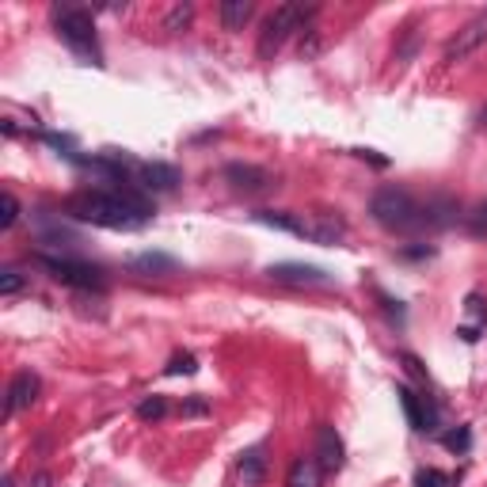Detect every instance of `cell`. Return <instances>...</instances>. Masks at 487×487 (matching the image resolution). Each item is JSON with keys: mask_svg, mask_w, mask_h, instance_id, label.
Returning a JSON list of instances; mask_svg holds the SVG:
<instances>
[{"mask_svg": "<svg viewBox=\"0 0 487 487\" xmlns=\"http://www.w3.org/2000/svg\"><path fill=\"white\" fill-rule=\"evenodd\" d=\"M65 209H69V218L91 221L99 228H122V233L141 228L152 218V202L137 187H130L126 179H111V187L73 194Z\"/></svg>", "mask_w": 487, "mask_h": 487, "instance_id": "obj_1", "label": "cell"}, {"mask_svg": "<svg viewBox=\"0 0 487 487\" xmlns=\"http://www.w3.org/2000/svg\"><path fill=\"white\" fill-rule=\"evenodd\" d=\"M370 213L389 233H415L423 225V202L407 187H377L370 198Z\"/></svg>", "mask_w": 487, "mask_h": 487, "instance_id": "obj_2", "label": "cell"}, {"mask_svg": "<svg viewBox=\"0 0 487 487\" xmlns=\"http://www.w3.org/2000/svg\"><path fill=\"white\" fill-rule=\"evenodd\" d=\"M316 12H320L316 4H278L267 15L263 30H259V57L270 61L274 54L282 50V42L289 35H297V30H304L316 20Z\"/></svg>", "mask_w": 487, "mask_h": 487, "instance_id": "obj_3", "label": "cell"}, {"mask_svg": "<svg viewBox=\"0 0 487 487\" xmlns=\"http://www.w3.org/2000/svg\"><path fill=\"white\" fill-rule=\"evenodd\" d=\"M54 27L65 46H73L81 57H99L96 50V20L81 4H54Z\"/></svg>", "mask_w": 487, "mask_h": 487, "instance_id": "obj_4", "label": "cell"}, {"mask_svg": "<svg viewBox=\"0 0 487 487\" xmlns=\"http://www.w3.org/2000/svg\"><path fill=\"white\" fill-rule=\"evenodd\" d=\"M35 263L50 274L54 282L73 286V289H103L107 274L96 263H84V259H69V255H35Z\"/></svg>", "mask_w": 487, "mask_h": 487, "instance_id": "obj_5", "label": "cell"}, {"mask_svg": "<svg viewBox=\"0 0 487 487\" xmlns=\"http://www.w3.org/2000/svg\"><path fill=\"white\" fill-rule=\"evenodd\" d=\"M483 42H487V8H483V12H476L461 30H457L441 57H446V65H453V61H465L468 54H476Z\"/></svg>", "mask_w": 487, "mask_h": 487, "instance_id": "obj_6", "label": "cell"}, {"mask_svg": "<svg viewBox=\"0 0 487 487\" xmlns=\"http://www.w3.org/2000/svg\"><path fill=\"white\" fill-rule=\"evenodd\" d=\"M396 396H400V407H404V415L411 423V431H423V434L438 431V407H434L431 396H419L415 389H407V385L396 389Z\"/></svg>", "mask_w": 487, "mask_h": 487, "instance_id": "obj_7", "label": "cell"}, {"mask_svg": "<svg viewBox=\"0 0 487 487\" xmlns=\"http://www.w3.org/2000/svg\"><path fill=\"white\" fill-rule=\"evenodd\" d=\"M267 274L282 286H328L331 282V274L312 263H270Z\"/></svg>", "mask_w": 487, "mask_h": 487, "instance_id": "obj_8", "label": "cell"}, {"mask_svg": "<svg viewBox=\"0 0 487 487\" xmlns=\"http://www.w3.org/2000/svg\"><path fill=\"white\" fill-rule=\"evenodd\" d=\"M38 392H42V380H38V373L20 370V373L12 377V385H8V400H4V411H8V415H20V411H27L30 404L38 400Z\"/></svg>", "mask_w": 487, "mask_h": 487, "instance_id": "obj_9", "label": "cell"}, {"mask_svg": "<svg viewBox=\"0 0 487 487\" xmlns=\"http://www.w3.org/2000/svg\"><path fill=\"white\" fill-rule=\"evenodd\" d=\"M346 461V453H343V438L335 426L328 423H320L316 426V465L324 468V472H339Z\"/></svg>", "mask_w": 487, "mask_h": 487, "instance_id": "obj_10", "label": "cell"}, {"mask_svg": "<svg viewBox=\"0 0 487 487\" xmlns=\"http://www.w3.org/2000/svg\"><path fill=\"white\" fill-rule=\"evenodd\" d=\"M141 172V187L145 191H157V194H167V191H175L179 183H183V172L175 164H164V160H149L137 167Z\"/></svg>", "mask_w": 487, "mask_h": 487, "instance_id": "obj_11", "label": "cell"}, {"mask_svg": "<svg viewBox=\"0 0 487 487\" xmlns=\"http://www.w3.org/2000/svg\"><path fill=\"white\" fill-rule=\"evenodd\" d=\"M225 179L244 194H259L274 183L267 167H255V164H225Z\"/></svg>", "mask_w": 487, "mask_h": 487, "instance_id": "obj_12", "label": "cell"}, {"mask_svg": "<svg viewBox=\"0 0 487 487\" xmlns=\"http://www.w3.org/2000/svg\"><path fill=\"white\" fill-rule=\"evenodd\" d=\"M324 483V468L316 465V457H297L286 472V487H320Z\"/></svg>", "mask_w": 487, "mask_h": 487, "instance_id": "obj_13", "label": "cell"}, {"mask_svg": "<svg viewBox=\"0 0 487 487\" xmlns=\"http://www.w3.org/2000/svg\"><path fill=\"white\" fill-rule=\"evenodd\" d=\"M240 480H244V487H259L267 480V453H263V446H252V449L240 453Z\"/></svg>", "mask_w": 487, "mask_h": 487, "instance_id": "obj_14", "label": "cell"}, {"mask_svg": "<svg viewBox=\"0 0 487 487\" xmlns=\"http://www.w3.org/2000/svg\"><path fill=\"white\" fill-rule=\"evenodd\" d=\"M343 236H346V225H343V218H335V213H320L316 225H309V240L324 244V248H335Z\"/></svg>", "mask_w": 487, "mask_h": 487, "instance_id": "obj_15", "label": "cell"}, {"mask_svg": "<svg viewBox=\"0 0 487 487\" xmlns=\"http://www.w3.org/2000/svg\"><path fill=\"white\" fill-rule=\"evenodd\" d=\"M175 267L179 263L167 252H141V255L130 259V270L133 274H175Z\"/></svg>", "mask_w": 487, "mask_h": 487, "instance_id": "obj_16", "label": "cell"}, {"mask_svg": "<svg viewBox=\"0 0 487 487\" xmlns=\"http://www.w3.org/2000/svg\"><path fill=\"white\" fill-rule=\"evenodd\" d=\"M259 225L267 228H278V233H289V236H309V225H304L301 218H294V213H274V209H259L255 213Z\"/></svg>", "mask_w": 487, "mask_h": 487, "instance_id": "obj_17", "label": "cell"}, {"mask_svg": "<svg viewBox=\"0 0 487 487\" xmlns=\"http://www.w3.org/2000/svg\"><path fill=\"white\" fill-rule=\"evenodd\" d=\"M252 12H255L252 0H225L221 4V27L225 30H244V23L252 20Z\"/></svg>", "mask_w": 487, "mask_h": 487, "instance_id": "obj_18", "label": "cell"}, {"mask_svg": "<svg viewBox=\"0 0 487 487\" xmlns=\"http://www.w3.org/2000/svg\"><path fill=\"white\" fill-rule=\"evenodd\" d=\"M167 411H172V407H167L164 396H149V400L137 404V419H141V423H160Z\"/></svg>", "mask_w": 487, "mask_h": 487, "instance_id": "obj_19", "label": "cell"}, {"mask_svg": "<svg viewBox=\"0 0 487 487\" xmlns=\"http://www.w3.org/2000/svg\"><path fill=\"white\" fill-rule=\"evenodd\" d=\"M320 50H324V38H320V30L309 23L301 30V42H297V54H301V61H312Z\"/></svg>", "mask_w": 487, "mask_h": 487, "instance_id": "obj_20", "label": "cell"}, {"mask_svg": "<svg viewBox=\"0 0 487 487\" xmlns=\"http://www.w3.org/2000/svg\"><path fill=\"white\" fill-rule=\"evenodd\" d=\"M164 373L167 377H191V373H198V358L191 355V350H179V355H172V362L164 365Z\"/></svg>", "mask_w": 487, "mask_h": 487, "instance_id": "obj_21", "label": "cell"}, {"mask_svg": "<svg viewBox=\"0 0 487 487\" xmlns=\"http://www.w3.org/2000/svg\"><path fill=\"white\" fill-rule=\"evenodd\" d=\"M441 446H446L449 453H468L472 449V431L468 426H453V431L441 434Z\"/></svg>", "mask_w": 487, "mask_h": 487, "instance_id": "obj_22", "label": "cell"}, {"mask_svg": "<svg viewBox=\"0 0 487 487\" xmlns=\"http://www.w3.org/2000/svg\"><path fill=\"white\" fill-rule=\"evenodd\" d=\"M194 20V8L191 4H175V8H167V15H164V30H183Z\"/></svg>", "mask_w": 487, "mask_h": 487, "instance_id": "obj_23", "label": "cell"}, {"mask_svg": "<svg viewBox=\"0 0 487 487\" xmlns=\"http://www.w3.org/2000/svg\"><path fill=\"white\" fill-rule=\"evenodd\" d=\"M465 225H468L472 236H487V198H483L480 206H472V213L465 218Z\"/></svg>", "mask_w": 487, "mask_h": 487, "instance_id": "obj_24", "label": "cell"}, {"mask_svg": "<svg viewBox=\"0 0 487 487\" xmlns=\"http://www.w3.org/2000/svg\"><path fill=\"white\" fill-rule=\"evenodd\" d=\"M20 289H23V274H20V270H15V267H4V270H0V294H4V297H15Z\"/></svg>", "mask_w": 487, "mask_h": 487, "instance_id": "obj_25", "label": "cell"}, {"mask_svg": "<svg viewBox=\"0 0 487 487\" xmlns=\"http://www.w3.org/2000/svg\"><path fill=\"white\" fill-rule=\"evenodd\" d=\"M453 480L446 476V472H438V468H419L415 472V487H449Z\"/></svg>", "mask_w": 487, "mask_h": 487, "instance_id": "obj_26", "label": "cell"}, {"mask_svg": "<svg viewBox=\"0 0 487 487\" xmlns=\"http://www.w3.org/2000/svg\"><path fill=\"white\" fill-rule=\"evenodd\" d=\"M0 206H4V213H0V228H12L15 218H20V202H15V194L4 191V198H0Z\"/></svg>", "mask_w": 487, "mask_h": 487, "instance_id": "obj_27", "label": "cell"}, {"mask_svg": "<svg viewBox=\"0 0 487 487\" xmlns=\"http://www.w3.org/2000/svg\"><path fill=\"white\" fill-rule=\"evenodd\" d=\"M206 411H209V404L202 400V396H191V400L179 404V415L183 419H198V415H206Z\"/></svg>", "mask_w": 487, "mask_h": 487, "instance_id": "obj_28", "label": "cell"}, {"mask_svg": "<svg viewBox=\"0 0 487 487\" xmlns=\"http://www.w3.org/2000/svg\"><path fill=\"white\" fill-rule=\"evenodd\" d=\"M400 362H404V370H407L411 377H415V380H426V365H423L415 355H411V350H404V355H400Z\"/></svg>", "mask_w": 487, "mask_h": 487, "instance_id": "obj_29", "label": "cell"}, {"mask_svg": "<svg viewBox=\"0 0 487 487\" xmlns=\"http://www.w3.org/2000/svg\"><path fill=\"white\" fill-rule=\"evenodd\" d=\"M355 152H358V157H362V160H373L377 167H385V164H389L385 157H377V152H373V149H355Z\"/></svg>", "mask_w": 487, "mask_h": 487, "instance_id": "obj_30", "label": "cell"}, {"mask_svg": "<svg viewBox=\"0 0 487 487\" xmlns=\"http://www.w3.org/2000/svg\"><path fill=\"white\" fill-rule=\"evenodd\" d=\"M404 255H407V259H423V255H431V248H407Z\"/></svg>", "mask_w": 487, "mask_h": 487, "instance_id": "obj_31", "label": "cell"}, {"mask_svg": "<svg viewBox=\"0 0 487 487\" xmlns=\"http://www.w3.org/2000/svg\"><path fill=\"white\" fill-rule=\"evenodd\" d=\"M35 487H50V476H35Z\"/></svg>", "mask_w": 487, "mask_h": 487, "instance_id": "obj_32", "label": "cell"}, {"mask_svg": "<svg viewBox=\"0 0 487 487\" xmlns=\"http://www.w3.org/2000/svg\"><path fill=\"white\" fill-rule=\"evenodd\" d=\"M4 487H15V480H12V476H4Z\"/></svg>", "mask_w": 487, "mask_h": 487, "instance_id": "obj_33", "label": "cell"}]
</instances>
